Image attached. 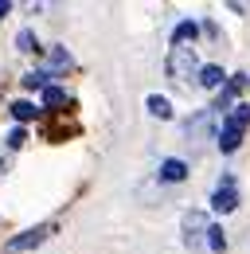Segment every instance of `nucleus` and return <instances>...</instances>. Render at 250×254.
Segmentation results:
<instances>
[{"label":"nucleus","instance_id":"nucleus-1","mask_svg":"<svg viewBox=\"0 0 250 254\" xmlns=\"http://www.w3.org/2000/svg\"><path fill=\"white\" fill-rule=\"evenodd\" d=\"M247 126H250V106H247V102H239V106L227 114L223 129H219V149H223V153H235V149L243 145V133H247Z\"/></svg>","mask_w":250,"mask_h":254},{"label":"nucleus","instance_id":"nucleus-2","mask_svg":"<svg viewBox=\"0 0 250 254\" xmlns=\"http://www.w3.org/2000/svg\"><path fill=\"white\" fill-rule=\"evenodd\" d=\"M168 74H172V82H188L191 74H199L191 47H172V55H168Z\"/></svg>","mask_w":250,"mask_h":254},{"label":"nucleus","instance_id":"nucleus-3","mask_svg":"<svg viewBox=\"0 0 250 254\" xmlns=\"http://www.w3.org/2000/svg\"><path fill=\"white\" fill-rule=\"evenodd\" d=\"M239 207V188H235V176L227 172L223 180H219L215 195H211V211H219V215H227V211H235Z\"/></svg>","mask_w":250,"mask_h":254},{"label":"nucleus","instance_id":"nucleus-4","mask_svg":"<svg viewBox=\"0 0 250 254\" xmlns=\"http://www.w3.org/2000/svg\"><path fill=\"white\" fill-rule=\"evenodd\" d=\"M207 215L203 211H188L184 215V231H188V247H207Z\"/></svg>","mask_w":250,"mask_h":254},{"label":"nucleus","instance_id":"nucleus-5","mask_svg":"<svg viewBox=\"0 0 250 254\" xmlns=\"http://www.w3.org/2000/svg\"><path fill=\"white\" fill-rule=\"evenodd\" d=\"M47 235H51V227H47V223H43V227H31V231H24V235H16V239L4 247V254H24V251H31V247H39Z\"/></svg>","mask_w":250,"mask_h":254},{"label":"nucleus","instance_id":"nucleus-6","mask_svg":"<svg viewBox=\"0 0 250 254\" xmlns=\"http://www.w3.org/2000/svg\"><path fill=\"white\" fill-rule=\"evenodd\" d=\"M188 176V164L184 160H164V164H160V180H164V184H180V180H184Z\"/></svg>","mask_w":250,"mask_h":254},{"label":"nucleus","instance_id":"nucleus-7","mask_svg":"<svg viewBox=\"0 0 250 254\" xmlns=\"http://www.w3.org/2000/svg\"><path fill=\"white\" fill-rule=\"evenodd\" d=\"M223 66H199V86H207V90H219L223 86Z\"/></svg>","mask_w":250,"mask_h":254},{"label":"nucleus","instance_id":"nucleus-8","mask_svg":"<svg viewBox=\"0 0 250 254\" xmlns=\"http://www.w3.org/2000/svg\"><path fill=\"white\" fill-rule=\"evenodd\" d=\"M145 106H149V114L160 118V122H168V118H172V102H168V98H160V94H149Z\"/></svg>","mask_w":250,"mask_h":254},{"label":"nucleus","instance_id":"nucleus-9","mask_svg":"<svg viewBox=\"0 0 250 254\" xmlns=\"http://www.w3.org/2000/svg\"><path fill=\"white\" fill-rule=\"evenodd\" d=\"M43 106H47V110H59V106H70V94H66L62 86H47V90H43Z\"/></svg>","mask_w":250,"mask_h":254},{"label":"nucleus","instance_id":"nucleus-10","mask_svg":"<svg viewBox=\"0 0 250 254\" xmlns=\"http://www.w3.org/2000/svg\"><path fill=\"white\" fill-rule=\"evenodd\" d=\"M195 35H199V24H195V20H184V24L176 28V35H172V43H176V47H184L188 39H195Z\"/></svg>","mask_w":250,"mask_h":254},{"label":"nucleus","instance_id":"nucleus-11","mask_svg":"<svg viewBox=\"0 0 250 254\" xmlns=\"http://www.w3.org/2000/svg\"><path fill=\"white\" fill-rule=\"evenodd\" d=\"M207 251H215V254H223L227 251V239H223V227H207Z\"/></svg>","mask_w":250,"mask_h":254},{"label":"nucleus","instance_id":"nucleus-12","mask_svg":"<svg viewBox=\"0 0 250 254\" xmlns=\"http://www.w3.org/2000/svg\"><path fill=\"white\" fill-rule=\"evenodd\" d=\"M35 114H39V110H35L31 102H12V118H16V122H31Z\"/></svg>","mask_w":250,"mask_h":254},{"label":"nucleus","instance_id":"nucleus-13","mask_svg":"<svg viewBox=\"0 0 250 254\" xmlns=\"http://www.w3.org/2000/svg\"><path fill=\"white\" fill-rule=\"evenodd\" d=\"M24 86H28V90H47L51 82H47L43 70H31V74H24Z\"/></svg>","mask_w":250,"mask_h":254},{"label":"nucleus","instance_id":"nucleus-14","mask_svg":"<svg viewBox=\"0 0 250 254\" xmlns=\"http://www.w3.org/2000/svg\"><path fill=\"white\" fill-rule=\"evenodd\" d=\"M16 47H20V51H35V47H39V43H35V32L24 28V32L16 35Z\"/></svg>","mask_w":250,"mask_h":254},{"label":"nucleus","instance_id":"nucleus-15","mask_svg":"<svg viewBox=\"0 0 250 254\" xmlns=\"http://www.w3.org/2000/svg\"><path fill=\"white\" fill-rule=\"evenodd\" d=\"M24 141H28V133H24V126H16L12 133H8V149H20Z\"/></svg>","mask_w":250,"mask_h":254},{"label":"nucleus","instance_id":"nucleus-16","mask_svg":"<svg viewBox=\"0 0 250 254\" xmlns=\"http://www.w3.org/2000/svg\"><path fill=\"white\" fill-rule=\"evenodd\" d=\"M8 12H12V4H8V0H0V20H4Z\"/></svg>","mask_w":250,"mask_h":254}]
</instances>
